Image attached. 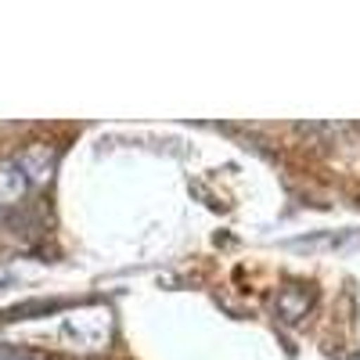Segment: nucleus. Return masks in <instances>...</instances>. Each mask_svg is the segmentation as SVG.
<instances>
[{
	"label": "nucleus",
	"mask_w": 360,
	"mask_h": 360,
	"mask_svg": "<svg viewBox=\"0 0 360 360\" xmlns=\"http://www.w3.org/2000/svg\"><path fill=\"white\" fill-rule=\"evenodd\" d=\"M0 360H51V356L33 353V349H22V346H0Z\"/></svg>",
	"instance_id": "nucleus-1"
}]
</instances>
